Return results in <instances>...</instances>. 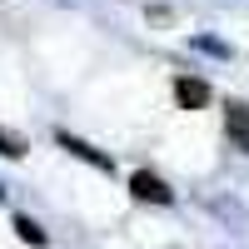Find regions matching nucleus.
Segmentation results:
<instances>
[{
  "instance_id": "6",
  "label": "nucleus",
  "mask_w": 249,
  "mask_h": 249,
  "mask_svg": "<svg viewBox=\"0 0 249 249\" xmlns=\"http://www.w3.org/2000/svg\"><path fill=\"white\" fill-rule=\"evenodd\" d=\"M0 155H5V160H20V155H25V140L10 135V130H0Z\"/></svg>"
},
{
  "instance_id": "3",
  "label": "nucleus",
  "mask_w": 249,
  "mask_h": 249,
  "mask_svg": "<svg viewBox=\"0 0 249 249\" xmlns=\"http://www.w3.org/2000/svg\"><path fill=\"white\" fill-rule=\"evenodd\" d=\"M55 140H60V144H65V150H70L75 160H85V164H95V170H105V175L115 170V160H110L105 150H95V144H90V140H80V135H70V130H60Z\"/></svg>"
},
{
  "instance_id": "7",
  "label": "nucleus",
  "mask_w": 249,
  "mask_h": 249,
  "mask_svg": "<svg viewBox=\"0 0 249 249\" xmlns=\"http://www.w3.org/2000/svg\"><path fill=\"white\" fill-rule=\"evenodd\" d=\"M195 50H210V55H230V45H224V40H214V35H199V40H195Z\"/></svg>"
},
{
  "instance_id": "2",
  "label": "nucleus",
  "mask_w": 249,
  "mask_h": 249,
  "mask_svg": "<svg viewBox=\"0 0 249 249\" xmlns=\"http://www.w3.org/2000/svg\"><path fill=\"white\" fill-rule=\"evenodd\" d=\"M224 135L234 140L239 155H249V100H230L224 105Z\"/></svg>"
},
{
  "instance_id": "5",
  "label": "nucleus",
  "mask_w": 249,
  "mask_h": 249,
  "mask_svg": "<svg viewBox=\"0 0 249 249\" xmlns=\"http://www.w3.org/2000/svg\"><path fill=\"white\" fill-rule=\"evenodd\" d=\"M15 234H20V239H25V244H40V249H45V244H50V234H45V230H40V224H35L30 214H15Z\"/></svg>"
},
{
  "instance_id": "4",
  "label": "nucleus",
  "mask_w": 249,
  "mask_h": 249,
  "mask_svg": "<svg viewBox=\"0 0 249 249\" xmlns=\"http://www.w3.org/2000/svg\"><path fill=\"white\" fill-rule=\"evenodd\" d=\"M175 105L179 110H204V105H210V85L195 80V75H179L175 80Z\"/></svg>"
},
{
  "instance_id": "1",
  "label": "nucleus",
  "mask_w": 249,
  "mask_h": 249,
  "mask_svg": "<svg viewBox=\"0 0 249 249\" xmlns=\"http://www.w3.org/2000/svg\"><path fill=\"white\" fill-rule=\"evenodd\" d=\"M130 195H135L140 204H175V190H170L155 170H135V175H130Z\"/></svg>"
}]
</instances>
